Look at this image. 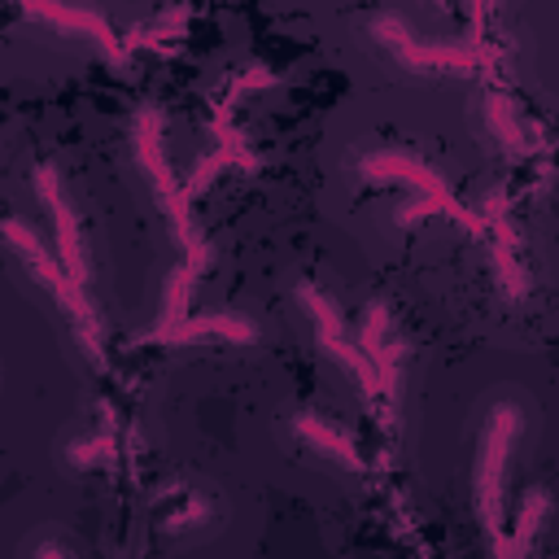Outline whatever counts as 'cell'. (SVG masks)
<instances>
[{"instance_id": "obj_1", "label": "cell", "mask_w": 559, "mask_h": 559, "mask_svg": "<svg viewBox=\"0 0 559 559\" xmlns=\"http://www.w3.org/2000/svg\"><path fill=\"white\" fill-rule=\"evenodd\" d=\"M0 236L13 245V253L31 266V275L57 297V306L70 314V323H74V332L83 336V345H87V354L92 358H100V319H96V310H92V301H87V293L83 288H74L70 284V275H66V266L61 262H52L48 258V249H44V240L22 223V218H4L0 223Z\"/></svg>"}, {"instance_id": "obj_2", "label": "cell", "mask_w": 559, "mask_h": 559, "mask_svg": "<svg viewBox=\"0 0 559 559\" xmlns=\"http://www.w3.org/2000/svg\"><path fill=\"white\" fill-rule=\"evenodd\" d=\"M520 428V411L515 406H493L480 432V459H476V515L485 524V533L498 542L502 533V472H507V450L515 441Z\"/></svg>"}, {"instance_id": "obj_3", "label": "cell", "mask_w": 559, "mask_h": 559, "mask_svg": "<svg viewBox=\"0 0 559 559\" xmlns=\"http://www.w3.org/2000/svg\"><path fill=\"white\" fill-rule=\"evenodd\" d=\"M362 175H367V179H380V183H411V188H419V197H424L432 210L459 218L463 227H480V218L459 205V197L445 188V179H441L432 166H424V162H415V157H406V153H367V157H362Z\"/></svg>"}, {"instance_id": "obj_4", "label": "cell", "mask_w": 559, "mask_h": 559, "mask_svg": "<svg viewBox=\"0 0 559 559\" xmlns=\"http://www.w3.org/2000/svg\"><path fill=\"white\" fill-rule=\"evenodd\" d=\"M297 301L306 306V314L314 319V332H319V345L345 367V371H354V380L367 389V393H376V371H371V362H367V354L345 336V323H341V310H336V301L323 293V288H314V284H297Z\"/></svg>"}, {"instance_id": "obj_5", "label": "cell", "mask_w": 559, "mask_h": 559, "mask_svg": "<svg viewBox=\"0 0 559 559\" xmlns=\"http://www.w3.org/2000/svg\"><path fill=\"white\" fill-rule=\"evenodd\" d=\"M35 188H39L44 205L52 210L61 266H66L70 284L87 293V253H83V240H79V218H74V205L66 201V192H61V183H57V170H52V166H39V170H35Z\"/></svg>"}, {"instance_id": "obj_6", "label": "cell", "mask_w": 559, "mask_h": 559, "mask_svg": "<svg viewBox=\"0 0 559 559\" xmlns=\"http://www.w3.org/2000/svg\"><path fill=\"white\" fill-rule=\"evenodd\" d=\"M376 35H380V39L397 52V61L411 66V70H467V66L476 61L472 48H428V44H415L397 17H380V22H376Z\"/></svg>"}, {"instance_id": "obj_7", "label": "cell", "mask_w": 559, "mask_h": 559, "mask_svg": "<svg viewBox=\"0 0 559 559\" xmlns=\"http://www.w3.org/2000/svg\"><path fill=\"white\" fill-rule=\"evenodd\" d=\"M197 336H223V341H253V323L240 319V314H197V319H162V328L148 336L157 345H183V341H197Z\"/></svg>"}, {"instance_id": "obj_8", "label": "cell", "mask_w": 559, "mask_h": 559, "mask_svg": "<svg viewBox=\"0 0 559 559\" xmlns=\"http://www.w3.org/2000/svg\"><path fill=\"white\" fill-rule=\"evenodd\" d=\"M26 9H31L35 17H44V22L61 26V31L92 35L109 57H122V52H118V39H114V31H109V22H105L100 13H92V9H74V4H61V0H31Z\"/></svg>"}, {"instance_id": "obj_9", "label": "cell", "mask_w": 559, "mask_h": 559, "mask_svg": "<svg viewBox=\"0 0 559 559\" xmlns=\"http://www.w3.org/2000/svg\"><path fill=\"white\" fill-rule=\"evenodd\" d=\"M293 428H297V437H301L306 445H314V450L332 454L336 463H345V467H362V459H358V445H354L345 432L328 428L323 419H314V415H297V419H293Z\"/></svg>"}, {"instance_id": "obj_10", "label": "cell", "mask_w": 559, "mask_h": 559, "mask_svg": "<svg viewBox=\"0 0 559 559\" xmlns=\"http://www.w3.org/2000/svg\"><path fill=\"white\" fill-rule=\"evenodd\" d=\"M546 507H550V498L537 489V493H528V502H524V511H520V528H515V542L511 546H502V550H520V546H528V537L537 533V524L546 520Z\"/></svg>"}, {"instance_id": "obj_11", "label": "cell", "mask_w": 559, "mask_h": 559, "mask_svg": "<svg viewBox=\"0 0 559 559\" xmlns=\"http://www.w3.org/2000/svg\"><path fill=\"white\" fill-rule=\"evenodd\" d=\"M489 118H493V127H498V135H502V140H507L511 148H524V135H520V127L511 122V114H507V105H502L498 96L489 100Z\"/></svg>"}]
</instances>
